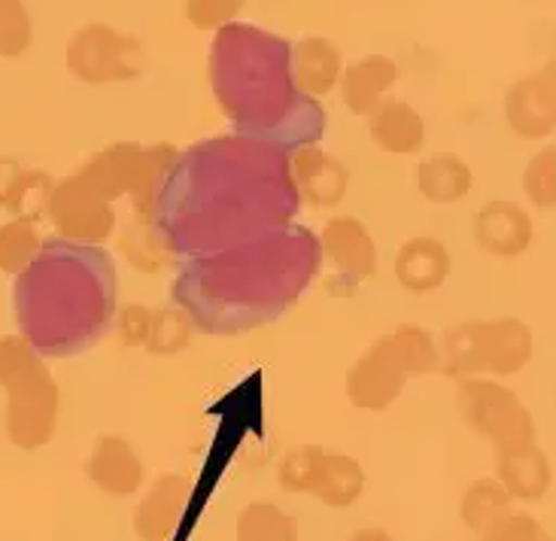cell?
I'll return each mask as SVG.
<instances>
[{"label": "cell", "mask_w": 556, "mask_h": 541, "mask_svg": "<svg viewBox=\"0 0 556 541\" xmlns=\"http://www.w3.org/2000/svg\"><path fill=\"white\" fill-rule=\"evenodd\" d=\"M301 211L289 152L262 137H213L174 162L152 226L170 256H207L292 226Z\"/></svg>", "instance_id": "6da1fadb"}, {"label": "cell", "mask_w": 556, "mask_h": 541, "mask_svg": "<svg viewBox=\"0 0 556 541\" xmlns=\"http://www.w3.org/2000/svg\"><path fill=\"white\" fill-rule=\"evenodd\" d=\"M319 268V238L292 223L219 253L189 259L170 292L198 329L241 335L280 319L314 284Z\"/></svg>", "instance_id": "7a4b0ae2"}, {"label": "cell", "mask_w": 556, "mask_h": 541, "mask_svg": "<svg viewBox=\"0 0 556 541\" xmlns=\"http://www.w3.org/2000/svg\"><path fill=\"white\" fill-rule=\"evenodd\" d=\"M116 265L104 247L49 238L13 284L18 335L43 360H71L104 338L116 316Z\"/></svg>", "instance_id": "3957f363"}, {"label": "cell", "mask_w": 556, "mask_h": 541, "mask_svg": "<svg viewBox=\"0 0 556 541\" xmlns=\"http://www.w3.org/2000/svg\"><path fill=\"white\" fill-rule=\"evenodd\" d=\"M211 86L228 119L243 135L280 143L286 152L316 143L319 119L307 116L316 104L295 89L292 46L256 25H226L211 46Z\"/></svg>", "instance_id": "277c9868"}, {"label": "cell", "mask_w": 556, "mask_h": 541, "mask_svg": "<svg viewBox=\"0 0 556 541\" xmlns=\"http://www.w3.org/2000/svg\"><path fill=\"white\" fill-rule=\"evenodd\" d=\"M0 390L3 432L18 451H43L61 420V387L52 368L15 331L0 335Z\"/></svg>", "instance_id": "5b68a950"}, {"label": "cell", "mask_w": 556, "mask_h": 541, "mask_svg": "<svg viewBox=\"0 0 556 541\" xmlns=\"http://www.w3.org/2000/svg\"><path fill=\"white\" fill-rule=\"evenodd\" d=\"M444 372L459 377H511L523 372L535 353V335L520 316L466 319L441 338Z\"/></svg>", "instance_id": "8992f818"}, {"label": "cell", "mask_w": 556, "mask_h": 541, "mask_svg": "<svg viewBox=\"0 0 556 541\" xmlns=\"http://www.w3.org/2000/svg\"><path fill=\"white\" fill-rule=\"evenodd\" d=\"M180 150L174 143H110L104 150L91 152L79 165L110 201L128 198L137 219L152 223L155 198L162 192V183L170 174Z\"/></svg>", "instance_id": "52a82bcc"}, {"label": "cell", "mask_w": 556, "mask_h": 541, "mask_svg": "<svg viewBox=\"0 0 556 541\" xmlns=\"http://www.w3.org/2000/svg\"><path fill=\"white\" fill-rule=\"evenodd\" d=\"M456 407L468 429L490 441L496 456L539 444V426L527 402L496 377H459Z\"/></svg>", "instance_id": "ba28073f"}, {"label": "cell", "mask_w": 556, "mask_h": 541, "mask_svg": "<svg viewBox=\"0 0 556 541\" xmlns=\"http://www.w3.org/2000/svg\"><path fill=\"white\" fill-rule=\"evenodd\" d=\"M277 483L286 493H307L329 508H350L365 493V468L356 456L323 444H299L277 463Z\"/></svg>", "instance_id": "9c48e42d"}, {"label": "cell", "mask_w": 556, "mask_h": 541, "mask_svg": "<svg viewBox=\"0 0 556 541\" xmlns=\"http://www.w3.org/2000/svg\"><path fill=\"white\" fill-rule=\"evenodd\" d=\"M67 74L86 86H116L135 83L143 74L147 49L135 34L106 25V22H86L71 34L64 49Z\"/></svg>", "instance_id": "30bf717a"}, {"label": "cell", "mask_w": 556, "mask_h": 541, "mask_svg": "<svg viewBox=\"0 0 556 541\" xmlns=\"http://www.w3.org/2000/svg\"><path fill=\"white\" fill-rule=\"evenodd\" d=\"M43 216L59 238L91 247H104L116 235L119 223L113 201L79 167L52 183Z\"/></svg>", "instance_id": "8fae6325"}, {"label": "cell", "mask_w": 556, "mask_h": 541, "mask_svg": "<svg viewBox=\"0 0 556 541\" xmlns=\"http://www.w3.org/2000/svg\"><path fill=\"white\" fill-rule=\"evenodd\" d=\"M319 253L331 268L334 289H359L362 284L375 280L380 268V253L371 228L353 213H334L329 223L319 228Z\"/></svg>", "instance_id": "7c38bea8"}, {"label": "cell", "mask_w": 556, "mask_h": 541, "mask_svg": "<svg viewBox=\"0 0 556 541\" xmlns=\"http://www.w3.org/2000/svg\"><path fill=\"white\" fill-rule=\"evenodd\" d=\"M407 375L402 368V362L395 356L387 335H377L371 344L362 350L356 362L346 368L344 375V392L346 402L359 411H371L380 414L399 402V395L405 392Z\"/></svg>", "instance_id": "4fadbf2b"}, {"label": "cell", "mask_w": 556, "mask_h": 541, "mask_svg": "<svg viewBox=\"0 0 556 541\" xmlns=\"http://www.w3.org/2000/svg\"><path fill=\"white\" fill-rule=\"evenodd\" d=\"M289 171L299 186L301 204L314 211H334L350 196V167L319 143H304L289 152Z\"/></svg>", "instance_id": "5bb4252c"}, {"label": "cell", "mask_w": 556, "mask_h": 541, "mask_svg": "<svg viewBox=\"0 0 556 541\" xmlns=\"http://www.w3.org/2000/svg\"><path fill=\"white\" fill-rule=\"evenodd\" d=\"M471 238L486 256L520 259L523 253H529V247L535 241V223H532V213L520 201L493 198L475 213Z\"/></svg>", "instance_id": "9a60e30c"}, {"label": "cell", "mask_w": 556, "mask_h": 541, "mask_svg": "<svg viewBox=\"0 0 556 541\" xmlns=\"http://www.w3.org/2000/svg\"><path fill=\"white\" fill-rule=\"evenodd\" d=\"M86 478L110 499L135 496L143 487V460L122 436H98L86 456Z\"/></svg>", "instance_id": "2e32d148"}, {"label": "cell", "mask_w": 556, "mask_h": 541, "mask_svg": "<svg viewBox=\"0 0 556 541\" xmlns=\"http://www.w3.org/2000/svg\"><path fill=\"white\" fill-rule=\"evenodd\" d=\"M453 256L447 243L432 235L407 238L392 256V277L410 295H429L451 280Z\"/></svg>", "instance_id": "e0dca14e"}, {"label": "cell", "mask_w": 556, "mask_h": 541, "mask_svg": "<svg viewBox=\"0 0 556 541\" xmlns=\"http://www.w3.org/2000/svg\"><path fill=\"white\" fill-rule=\"evenodd\" d=\"M192 496V483L182 475H159L150 490L137 502L131 527L140 541H170L180 527L186 505Z\"/></svg>", "instance_id": "ac0fdd59"}, {"label": "cell", "mask_w": 556, "mask_h": 541, "mask_svg": "<svg viewBox=\"0 0 556 541\" xmlns=\"http://www.w3.org/2000/svg\"><path fill=\"white\" fill-rule=\"evenodd\" d=\"M344 67L341 46L323 34H307L292 46V79L295 89L311 101H323L331 91H338Z\"/></svg>", "instance_id": "d6986e66"}, {"label": "cell", "mask_w": 556, "mask_h": 541, "mask_svg": "<svg viewBox=\"0 0 556 541\" xmlns=\"http://www.w3.org/2000/svg\"><path fill=\"white\" fill-rule=\"evenodd\" d=\"M399 61L383 55V52H371V55H362L353 64H346L344 76H341V101L353 113L368 119L377 106L390 98L392 86L399 83Z\"/></svg>", "instance_id": "ffe728a7"}, {"label": "cell", "mask_w": 556, "mask_h": 541, "mask_svg": "<svg viewBox=\"0 0 556 541\" xmlns=\"http://www.w3.org/2000/svg\"><path fill=\"white\" fill-rule=\"evenodd\" d=\"M365 122L371 143L387 155H417L429 137L422 113L405 98H387Z\"/></svg>", "instance_id": "44dd1931"}, {"label": "cell", "mask_w": 556, "mask_h": 541, "mask_svg": "<svg viewBox=\"0 0 556 541\" xmlns=\"http://www.w3.org/2000/svg\"><path fill=\"white\" fill-rule=\"evenodd\" d=\"M505 122L520 140H544L556 131V113L542 89L539 74L514 79L505 91Z\"/></svg>", "instance_id": "7402d4cb"}, {"label": "cell", "mask_w": 556, "mask_h": 541, "mask_svg": "<svg viewBox=\"0 0 556 541\" xmlns=\"http://www.w3.org/2000/svg\"><path fill=\"white\" fill-rule=\"evenodd\" d=\"M414 183L429 204H459L475 189V171L459 152H432L420 159Z\"/></svg>", "instance_id": "603a6c76"}, {"label": "cell", "mask_w": 556, "mask_h": 541, "mask_svg": "<svg viewBox=\"0 0 556 541\" xmlns=\"http://www.w3.org/2000/svg\"><path fill=\"white\" fill-rule=\"evenodd\" d=\"M55 177L40 167H25L13 159H0V211L10 216L40 219L46 198L52 192Z\"/></svg>", "instance_id": "cb8c5ba5"}, {"label": "cell", "mask_w": 556, "mask_h": 541, "mask_svg": "<svg viewBox=\"0 0 556 541\" xmlns=\"http://www.w3.org/2000/svg\"><path fill=\"white\" fill-rule=\"evenodd\" d=\"M496 478L511 493L514 502H539L554 483V468L547 453L532 444L523 451L502 453L496 463Z\"/></svg>", "instance_id": "d4e9b609"}, {"label": "cell", "mask_w": 556, "mask_h": 541, "mask_svg": "<svg viewBox=\"0 0 556 541\" xmlns=\"http://www.w3.org/2000/svg\"><path fill=\"white\" fill-rule=\"evenodd\" d=\"M514 512L511 493L502 487L498 478H478L463 490L459 496V520L463 527L471 529L475 536H481L490 527H496L502 517Z\"/></svg>", "instance_id": "484cf974"}, {"label": "cell", "mask_w": 556, "mask_h": 541, "mask_svg": "<svg viewBox=\"0 0 556 541\" xmlns=\"http://www.w3.org/2000/svg\"><path fill=\"white\" fill-rule=\"evenodd\" d=\"M390 341L407 377L432 375L438 368H444L441 341L420 323H399L390 331Z\"/></svg>", "instance_id": "4316f807"}, {"label": "cell", "mask_w": 556, "mask_h": 541, "mask_svg": "<svg viewBox=\"0 0 556 541\" xmlns=\"http://www.w3.org/2000/svg\"><path fill=\"white\" fill-rule=\"evenodd\" d=\"M238 541H299L301 529L292 514L280 508L277 502H250L243 505L235 524Z\"/></svg>", "instance_id": "83f0119b"}, {"label": "cell", "mask_w": 556, "mask_h": 541, "mask_svg": "<svg viewBox=\"0 0 556 541\" xmlns=\"http://www.w3.org/2000/svg\"><path fill=\"white\" fill-rule=\"evenodd\" d=\"M116 250L122 259L137 270V274H159L170 262V250L162 241V235L155 231L147 219H131L128 226L116 231Z\"/></svg>", "instance_id": "f1b7e54d"}, {"label": "cell", "mask_w": 556, "mask_h": 541, "mask_svg": "<svg viewBox=\"0 0 556 541\" xmlns=\"http://www.w3.org/2000/svg\"><path fill=\"white\" fill-rule=\"evenodd\" d=\"M43 250V235L34 216H10L0 223V270L18 277Z\"/></svg>", "instance_id": "f546056e"}, {"label": "cell", "mask_w": 556, "mask_h": 541, "mask_svg": "<svg viewBox=\"0 0 556 541\" xmlns=\"http://www.w3.org/2000/svg\"><path fill=\"white\" fill-rule=\"evenodd\" d=\"M195 319L182 311L180 304H165V307H155L152 314V331L150 341H147V353L152 356H177L182 350L192 347L195 338Z\"/></svg>", "instance_id": "4dcf8cb0"}, {"label": "cell", "mask_w": 556, "mask_h": 541, "mask_svg": "<svg viewBox=\"0 0 556 541\" xmlns=\"http://www.w3.org/2000/svg\"><path fill=\"white\" fill-rule=\"evenodd\" d=\"M34 46V18L25 0H0V59L15 61Z\"/></svg>", "instance_id": "1f68e13d"}, {"label": "cell", "mask_w": 556, "mask_h": 541, "mask_svg": "<svg viewBox=\"0 0 556 541\" xmlns=\"http://www.w3.org/2000/svg\"><path fill=\"white\" fill-rule=\"evenodd\" d=\"M523 196L539 211H556V147L532 152L523 167Z\"/></svg>", "instance_id": "d6a6232c"}, {"label": "cell", "mask_w": 556, "mask_h": 541, "mask_svg": "<svg viewBox=\"0 0 556 541\" xmlns=\"http://www.w3.org/2000/svg\"><path fill=\"white\" fill-rule=\"evenodd\" d=\"M247 0H182V13H186V22L195 30H216L226 28V25H235L238 15L243 13Z\"/></svg>", "instance_id": "836d02e7"}, {"label": "cell", "mask_w": 556, "mask_h": 541, "mask_svg": "<svg viewBox=\"0 0 556 541\" xmlns=\"http://www.w3.org/2000/svg\"><path fill=\"white\" fill-rule=\"evenodd\" d=\"M152 314L155 307H147L140 301H125L116 307V316H113V329L119 335L122 347H131V350H143L147 341H150L152 331Z\"/></svg>", "instance_id": "e575fe53"}, {"label": "cell", "mask_w": 556, "mask_h": 541, "mask_svg": "<svg viewBox=\"0 0 556 541\" xmlns=\"http://www.w3.org/2000/svg\"><path fill=\"white\" fill-rule=\"evenodd\" d=\"M478 541H554V536L532 514L511 512L508 517H502L496 527L481 532Z\"/></svg>", "instance_id": "d590c367"}, {"label": "cell", "mask_w": 556, "mask_h": 541, "mask_svg": "<svg viewBox=\"0 0 556 541\" xmlns=\"http://www.w3.org/2000/svg\"><path fill=\"white\" fill-rule=\"evenodd\" d=\"M535 74H539V79H542L544 95H547V101H551V106H554V113H556V59L547 61L544 67L535 71Z\"/></svg>", "instance_id": "8d00e7d4"}, {"label": "cell", "mask_w": 556, "mask_h": 541, "mask_svg": "<svg viewBox=\"0 0 556 541\" xmlns=\"http://www.w3.org/2000/svg\"><path fill=\"white\" fill-rule=\"evenodd\" d=\"M344 541H392V536L383 527H362L350 532Z\"/></svg>", "instance_id": "74e56055"}]
</instances>
